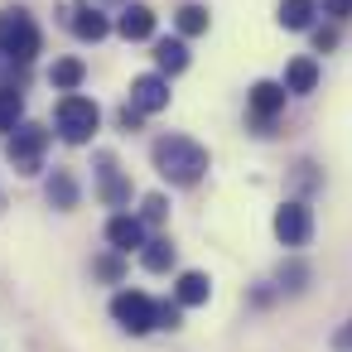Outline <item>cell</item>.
<instances>
[{"label": "cell", "instance_id": "e0dca14e", "mask_svg": "<svg viewBox=\"0 0 352 352\" xmlns=\"http://www.w3.org/2000/svg\"><path fill=\"white\" fill-rule=\"evenodd\" d=\"M49 203H54V208H63V212H68V208H78V184H73V174H68V169H58V174L49 179Z\"/></svg>", "mask_w": 352, "mask_h": 352}, {"label": "cell", "instance_id": "9a60e30c", "mask_svg": "<svg viewBox=\"0 0 352 352\" xmlns=\"http://www.w3.org/2000/svg\"><path fill=\"white\" fill-rule=\"evenodd\" d=\"M82 78H87L82 58H58V63H54V73H49V82H54L58 92H78V87H82Z\"/></svg>", "mask_w": 352, "mask_h": 352}, {"label": "cell", "instance_id": "8992f818", "mask_svg": "<svg viewBox=\"0 0 352 352\" xmlns=\"http://www.w3.org/2000/svg\"><path fill=\"white\" fill-rule=\"evenodd\" d=\"M309 232H314V217H309L304 203H285V208L275 212V236H280L285 246H304Z\"/></svg>", "mask_w": 352, "mask_h": 352}, {"label": "cell", "instance_id": "8fae6325", "mask_svg": "<svg viewBox=\"0 0 352 352\" xmlns=\"http://www.w3.org/2000/svg\"><path fill=\"white\" fill-rule=\"evenodd\" d=\"M97 169H102V198H107L111 208H121V203L131 198V184L116 174V160H111V155H102V160H97Z\"/></svg>", "mask_w": 352, "mask_h": 352}, {"label": "cell", "instance_id": "ac0fdd59", "mask_svg": "<svg viewBox=\"0 0 352 352\" xmlns=\"http://www.w3.org/2000/svg\"><path fill=\"white\" fill-rule=\"evenodd\" d=\"M314 0H280V25L285 30H309V20H314Z\"/></svg>", "mask_w": 352, "mask_h": 352}, {"label": "cell", "instance_id": "9c48e42d", "mask_svg": "<svg viewBox=\"0 0 352 352\" xmlns=\"http://www.w3.org/2000/svg\"><path fill=\"white\" fill-rule=\"evenodd\" d=\"M285 97H289L285 82H256V87H251V111H256L261 121H270L275 111H285Z\"/></svg>", "mask_w": 352, "mask_h": 352}, {"label": "cell", "instance_id": "4fadbf2b", "mask_svg": "<svg viewBox=\"0 0 352 352\" xmlns=\"http://www.w3.org/2000/svg\"><path fill=\"white\" fill-rule=\"evenodd\" d=\"M155 63H160V73H184L188 68V44L184 39H160L155 44Z\"/></svg>", "mask_w": 352, "mask_h": 352}, {"label": "cell", "instance_id": "ffe728a7", "mask_svg": "<svg viewBox=\"0 0 352 352\" xmlns=\"http://www.w3.org/2000/svg\"><path fill=\"white\" fill-rule=\"evenodd\" d=\"M25 116V97L15 87H0V131H15Z\"/></svg>", "mask_w": 352, "mask_h": 352}, {"label": "cell", "instance_id": "d4e9b609", "mask_svg": "<svg viewBox=\"0 0 352 352\" xmlns=\"http://www.w3.org/2000/svg\"><path fill=\"white\" fill-rule=\"evenodd\" d=\"M140 121H145V111H135V107L126 102V107H121V126H126V131H140Z\"/></svg>", "mask_w": 352, "mask_h": 352}, {"label": "cell", "instance_id": "3957f363", "mask_svg": "<svg viewBox=\"0 0 352 352\" xmlns=\"http://www.w3.org/2000/svg\"><path fill=\"white\" fill-rule=\"evenodd\" d=\"M0 49L15 63H30L39 54V25L30 20V10H6L0 15Z\"/></svg>", "mask_w": 352, "mask_h": 352}, {"label": "cell", "instance_id": "7402d4cb", "mask_svg": "<svg viewBox=\"0 0 352 352\" xmlns=\"http://www.w3.org/2000/svg\"><path fill=\"white\" fill-rule=\"evenodd\" d=\"M179 318H184V304L174 299H164V304H155V328H179Z\"/></svg>", "mask_w": 352, "mask_h": 352}, {"label": "cell", "instance_id": "5b68a950", "mask_svg": "<svg viewBox=\"0 0 352 352\" xmlns=\"http://www.w3.org/2000/svg\"><path fill=\"white\" fill-rule=\"evenodd\" d=\"M111 314H116V323H121L126 333H150V328H155V299L140 294V289H121V294L111 299Z\"/></svg>", "mask_w": 352, "mask_h": 352}, {"label": "cell", "instance_id": "cb8c5ba5", "mask_svg": "<svg viewBox=\"0 0 352 352\" xmlns=\"http://www.w3.org/2000/svg\"><path fill=\"white\" fill-rule=\"evenodd\" d=\"M323 15H333V20H347V15H352V0H323Z\"/></svg>", "mask_w": 352, "mask_h": 352}, {"label": "cell", "instance_id": "ba28073f", "mask_svg": "<svg viewBox=\"0 0 352 352\" xmlns=\"http://www.w3.org/2000/svg\"><path fill=\"white\" fill-rule=\"evenodd\" d=\"M107 241H111L116 251H140V246H145V222L121 212V217L107 222Z\"/></svg>", "mask_w": 352, "mask_h": 352}, {"label": "cell", "instance_id": "484cf974", "mask_svg": "<svg viewBox=\"0 0 352 352\" xmlns=\"http://www.w3.org/2000/svg\"><path fill=\"white\" fill-rule=\"evenodd\" d=\"M97 275H107V280H121V261H116V256H102V261H97Z\"/></svg>", "mask_w": 352, "mask_h": 352}, {"label": "cell", "instance_id": "6da1fadb", "mask_svg": "<svg viewBox=\"0 0 352 352\" xmlns=\"http://www.w3.org/2000/svg\"><path fill=\"white\" fill-rule=\"evenodd\" d=\"M155 169L169 184L188 188V184H198L208 174V150L198 140H188V135H164V140H155Z\"/></svg>", "mask_w": 352, "mask_h": 352}, {"label": "cell", "instance_id": "7a4b0ae2", "mask_svg": "<svg viewBox=\"0 0 352 352\" xmlns=\"http://www.w3.org/2000/svg\"><path fill=\"white\" fill-rule=\"evenodd\" d=\"M54 121H58V135H63L68 145H87V140H92V131H97V121H102V111H97V102H92V97L68 92V97H58Z\"/></svg>", "mask_w": 352, "mask_h": 352}, {"label": "cell", "instance_id": "277c9868", "mask_svg": "<svg viewBox=\"0 0 352 352\" xmlns=\"http://www.w3.org/2000/svg\"><path fill=\"white\" fill-rule=\"evenodd\" d=\"M44 150H49V131L44 126H15L10 131V164H15V174H39Z\"/></svg>", "mask_w": 352, "mask_h": 352}, {"label": "cell", "instance_id": "83f0119b", "mask_svg": "<svg viewBox=\"0 0 352 352\" xmlns=\"http://www.w3.org/2000/svg\"><path fill=\"white\" fill-rule=\"evenodd\" d=\"M338 342H342V347H352V323H347V328L338 333Z\"/></svg>", "mask_w": 352, "mask_h": 352}, {"label": "cell", "instance_id": "44dd1931", "mask_svg": "<svg viewBox=\"0 0 352 352\" xmlns=\"http://www.w3.org/2000/svg\"><path fill=\"white\" fill-rule=\"evenodd\" d=\"M174 25H179V34H203L208 30V6H179Z\"/></svg>", "mask_w": 352, "mask_h": 352}, {"label": "cell", "instance_id": "d6986e66", "mask_svg": "<svg viewBox=\"0 0 352 352\" xmlns=\"http://www.w3.org/2000/svg\"><path fill=\"white\" fill-rule=\"evenodd\" d=\"M140 261H145V270H169V265H174V246H169V236L145 241V246H140Z\"/></svg>", "mask_w": 352, "mask_h": 352}, {"label": "cell", "instance_id": "52a82bcc", "mask_svg": "<svg viewBox=\"0 0 352 352\" xmlns=\"http://www.w3.org/2000/svg\"><path fill=\"white\" fill-rule=\"evenodd\" d=\"M131 107L145 111V116H150V111H164V107H169V82H164L160 73L135 78V82H131Z\"/></svg>", "mask_w": 352, "mask_h": 352}, {"label": "cell", "instance_id": "30bf717a", "mask_svg": "<svg viewBox=\"0 0 352 352\" xmlns=\"http://www.w3.org/2000/svg\"><path fill=\"white\" fill-rule=\"evenodd\" d=\"M116 30H121L126 39H155V10H150V6H126Z\"/></svg>", "mask_w": 352, "mask_h": 352}, {"label": "cell", "instance_id": "4316f807", "mask_svg": "<svg viewBox=\"0 0 352 352\" xmlns=\"http://www.w3.org/2000/svg\"><path fill=\"white\" fill-rule=\"evenodd\" d=\"M314 49L323 54V49H338V34L333 30H314Z\"/></svg>", "mask_w": 352, "mask_h": 352}, {"label": "cell", "instance_id": "7c38bea8", "mask_svg": "<svg viewBox=\"0 0 352 352\" xmlns=\"http://www.w3.org/2000/svg\"><path fill=\"white\" fill-rule=\"evenodd\" d=\"M208 294H212V280L198 275V270H184L179 285H174V299H179L184 309H188V304H208Z\"/></svg>", "mask_w": 352, "mask_h": 352}, {"label": "cell", "instance_id": "2e32d148", "mask_svg": "<svg viewBox=\"0 0 352 352\" xmlns=\"http://www.w3.org/2000/svg\"><path fill=\"white\" fill-rule=\"evenodd\" d=\"M107 30H111V25H107L102 10H78V15H73V34H78V39H92V44H97V39H107Z\"/></svg>", "mask_w": 352, "mask_h": 352}, {"label": "cell", "instance_id": "5bb4252c", "mask_svg": "<svg viewBox=\"0 0 352 352\" xmlns=\"http://www.w3.org/2000/svg\"><path fill=\"white\" fill-rule=\"evenodd\" d=\"M318 87V63L314 58H294L285 68V92H314Z\"/></svg>", "mask_w": 352, "mask_h": 352}, {"label": "cell", "instance_id": "603a6c76", "mask_svg": "<svg viewBox=\"0 0 352 352\" xmlns=\"http://www.w3.org/2000/svg\"><path fill=\"white\" fill-rule=\"evenodd\" d=\"M164 212H169V203H164L160 193H150V198H145V222H160Z\"/></svg>", "mask_w": 352, "mask_h": 352}]
</instances>
